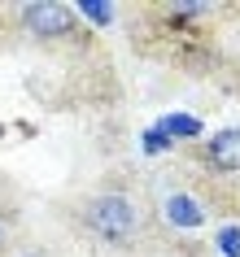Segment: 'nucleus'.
<instances>
[{
    "label": "nucleus",
    "mask_w": 240,
    "mask_h": 257,
    "mask_svg": "<svg viewBox=\"0 0 240 257\" xmlns=\"http://www.w3.org/2000/svg\"><path fill=\"white\" fill-rule=\"evenodd\" d=\"M83 222L92 227V235H101L114 248L140 240V205L131 196H122V192H101V196H92L88 209H83Z\"/></svg>",
    "instance_id": "f257e3e1"
},
{
    "label": "nucleus",
    "mask_w": 240,
    "mask_h": 257,
    "mask_svg": "<svg viewBox=\"0 0 240 257\" xmlns=\"http://www.w3.org/2000/svg\"><path fill=\"white\" fill-rule=\"evenodd\" d=\"M22 22L35 35H66V31H74V9L70 5H27Z\"/></svg>",
    "instance_id": "f03ea898"
},
{
    "label": "nucleus",
    "mask_w": 240,
    "mask_h": 257,
    "mask_svg": "<svg viewBox=\"0 0 240 257\" xmlns=\"http://www.w3.org/2000/svg\"><path fill=\"white\" fill-rule=\"evenodd\" d=\"M205 162L214 170H223V175H236L240 170V131H223V136H214L205 144Z\"/></svg>",
    "instance_id": "7ed1b4c3"
}]
</instances>
